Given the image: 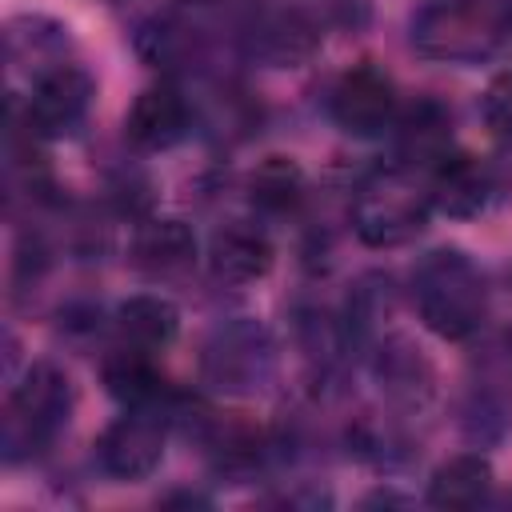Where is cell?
<instances>
[{
    "instance_id": "1",
    "label": "cell",
    "mask_w": 512,
    "mask_h": 512,
    "mask_svg": "<svg viewBox=\"0 0 512 512\" xmlns=\"http://www.w3.org/2000/svg\"><path fill=\"white\" fill-rule=\"evenodd\" d=\"M512 36V0H428L412 16L416 52L448 64L492 56Z\"/></svg>"
},
{
    "instance_id": "2",
    "label": "cell",
    "mask_w": 512,
    "mask_h": 512,
    "mask_svg": "<svg viewBox=\"0 0 512 512\" xmlns=\"http://www.w3.org/2000/svg\"><path fill=\"white\" fill-rule=\"evenodd\" d=\"M416 308L436 336H472L484 324V280L476 264L456 248L424 256V264L416 268Z\"/></svg>"
},
{
    "instance_id": "3",
    "label": "cell",
    "mask_w": 512,
    "mask_h": 512,
    "mask_svg": "<svg viewBox=\"0 0 512 512\" xmlns=\"http://www.w3.org/2000/svg\"><path fill=\"white\" fill-rule=\"evenodd\" d=\"M428 204L432 200L412 180L396 172H380L360 188L352 204V228L372 248H396L424 228Z\"/></svg>"
},
{
    "instance_id": "4",
    "label": "cell",
    "mask_w": 512,
    "mask_h": 512,
    "mask_svg": "<svg viewBox=\"0 0 512 512\" xmlns=\"http://www.w3.org/2000/svg\"><path fill=\"white\" fill-rule=\"evenodd\" d=\"M96 456H100L108 476H116V480H144L164 460V424L152 420L148 412L120 416L116 424L104 428V436L96 444Z\"/></svg>"
},
{
    "instance_id": "5",
    "label": "cell",
    "mask_w": 512,
    "mask_h": 512,
    "mask_svg": "<svg viewBox=\"0 0 512 512\" xmlns=\"http://www.w3.org/2000/svg\"><path fill=\"white\" fill-rule=\"evenodd\" d=\"M392 112H396L392 80L380 68L360 64V68L340 76V84L332 92V120L348 136H376V132H384Z\"/></svg>"
},
{
    "instance_id": "6",
    "label": "cell",
    "mask_w": 512,
    "mask_h": 512,
    "mask_svg": "<svg viewBox=\"0 0 512 512\" xmlns=\"http://www.w3.org/2000/svg\"><path fill=\"white\" fill-rule=\"evenodd\" d=\"M88 104H92V80L80 68L60 64L36 80L28 96V124L40 136H68L84 120Z\"/></svg>"
},
{
    "instance_id": "7",
    "label": "cell",
    "mask_w": 512,
    "mask_h": 512,
    "mask_svg": "<svg viewBox=\"0 0 512 512\" xmlns=\"http://www.w3.org/2000/svg\"><path fill=\"white\" fill-rule=\"evenodd\" d=\"M68 404H72L68 376L56 372L52 364H32L12 392V424H24L32 440L52 436L68 420Z\"/></svg>"
},
{
    "instance_id": "8",
    "label": "cell",
    "mask_w": 512,
    "mask_h": 512,
    "mask_svg": "<svg viewBox=\"0 0 512 512\" xmlns=\"http://www.w3.org/2000/svg\"><path fill=\"white\" fill-rule=\"evenodd\" d=\"M208 268L224 284H252L260 276H268V268H272V244L252 224H240V220L236 224H224L212 236Z\"/></svg>"
},
{
    "instance_id": "9",
    "label": "cell",
    "mask_w": 512,
    "mask_h": 512,
    "mask_svg": "<svg viewBox=\"0 0 512 512\" xmlns=\"http://www.w3.org/2000/svg\"><path fill=\"white\" fill-rule=\"evenodd\" d=\"M188 128V104L180 100L176 88H144L132 108H128V120H124V132L136 148H168L184 136Z\"/></svg>"
},
{
    "instance_id": "10",
    "label": "cell",
    "mask_w": 512,
    "mask_h": 512,
    "mask_svg": "<svg viewBox=\"0 0 512 512\" xmlns=\"http://www.w3.org/2000/svg\"><path fill=\"white\" fill-rule=\"evenodd\" d=\"M428 200L444 216H472L488 200V172L480 168V160H472L464 152L460 156H440L436 172H432Z\"/></svg>"
},
{
    "instance_id": "11",
    "label": "cell",
    "mask_w": 512,
    "mask_h": 512,
    "mask_svg": "<svg viewBox=\"0 0 512 512\" xmlns=\"http://www.w3.org/2000/svg\"><path fill=\"white\" fill-rule=\"evenodd\" d=\"M196 256V236L184 220H152L136 232L132 240V260L136 268L152 272V276H172L184 272Z\"/></svg>"
},
{
    "instance_id": "12",
    "label": "cell",
    "mask_w": 512,
    "mask_h": 512,
    "mask_svg": "<svg viewBox=\"0 0 512 512\" xmlns=\"http://www.w3.org/2000/svg\"><path fill=\"white\" fill-rule=\"evenodd\" d=\"M492 492V464L484 456H452L428 480V500L448 512H464L484 504Z\"/></svg>"
},
{
    "instance_id": "13",
    "label": "cell",
    "mask_w": 512,
    "mask_h": 512,
    "mask_svg": "<svg viewBox=\"0 0 512 512\" xmlns=\"http://www.w3.org/2000/svg\"><path fill=\"white\" fill-rule=\"evenodd\" d=\"M116 328H120V336H124L128 348H136V352H156V348L172 344V336H176V328H180V316H176V308H172L168 300H160V296H132V300L120 304Z\"/></svg>"
},
{
    "instance_id": "14",
    "label": "cell",
    "mask_w": 512,
    "mask_h": 512,
    "mask_svg": "<svg viewBox=\"0 0 512 512\" xmlns=\"http://www.w3.org/2000/svg\"><path fill=\"white\" fill-rule=\"evenodd\" d=\"M252 48H256L268 64L292 68V64H300V60L312 56V48H316V28H312L304 16H296V12H280V16H272V20L260 24Z\"/></svg>"
},
{
    "instance_id": "15",
    "label": "cell",
    "mask_w": 512,
    "mask_h": 512,
    "mask_svg": "<svg viewBox=\"0 0 512 512\" xmlns=\"http://www.w3.org/2000/svg\"><path fill=\"white\" fill-rule=\"evenodd\" d=\"M304 192V172L288 156H268L248 176V196L264 212H288Z\"/></svg>"
},
{
    "instance_id": "16",
    "label": "cell",
    "mask_w": 512,
    "mask_h": 512,
    "mask_svg": "<svg viewBox=\"0 0 512 512\" xmlns=\"http://www.w3.org/2000/svg\"><path fill=\"white\" fill-rule=\"evenodd\" d=\"M448 116L436 104H420L412 108V116L400 128V152L408 160H440L448 156Z\"/></svg>"
},
{
    "instance_id": "17",
    "label": "cell",
    "mask_w": 512,
    "mask_h": 512,
    "mask_svg": "<svg viewBox=\"0 0 512 512\" xmlns=\"http://www.w3.org/2000/svg\"><path fill=\"white\" fill-rule=\"evenodd\" d=\"M104 384H108V392L116 396V400H124V404H148L156 392H160V376H156V368L144 360V352H124V356H116V360H108V368H104Z\"/></svg>"
},
{
    "instance_id": "18",
    "label": "cell",
    "mask_w": 512,
    "mask_h": 512,
    "mask_svg": "<svg viewBox=\"0 0 512 512\" xmlns=\"http://www.w3.org/2000/svg\"><path fill=\"white\" fill-rule=\"evenodd\" d=\"M484 120L500 132V136H512V68L500 72L488 92H484Z\"/></svg>"
},
{
    "instance_id": "19",
    "label": "cell",
    "mask_w": 512,
    "mask_h": 512,
    "mask_svg": "<svg viewBox=\"0 0 512 512\" xmlns=\"http://www.w3.org/2000/svg\"><path fill=\"white\" fill-rule=\"evenodd\" d=\"M192 4H208V0H192Z\"/></svg>"
}]
</instances>
